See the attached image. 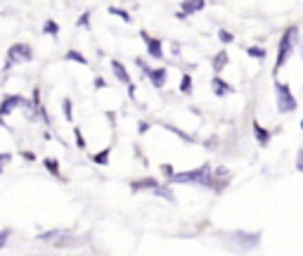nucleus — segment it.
Masks as SVG:
<instances>
[{
    "mask_svg": "<svg viewBox=\"0 0 303 256\" xmlns=\"http://www.w3.org/2000/svg\"><path fill=\"white\" fill-rule=\"evenodd\" d=\"M204 5H206V0H183L178 17H180V19H185V17H190V14L201 12V10H204Z\"/></svg>",
    "mask_w": 303,
    "mask_h": 256,
    "instance_id": "9",
    "label": "nucleus"
},
{
    "mask_svg": "<svg viewBox=\"0 0 303 256\" xmlns=\"http://www.w3.org/2000/svg\"><path fill=\"white\" fill-rule=\"evenodd\" d=\"M31 59H33L31 45H27V43H14V45H10V50H7V64H5V71L12 67V64H24V62H31Z\"/></svg>",
    "mask_w": 303,
    "mask_h": 256,
    "instance_id": "4",
    "label": "nucleus"
},
{
    "mask_svg": "<svg viewBox=\"0 0 303 256\" xmlns=\"http://www.w3.org/2000/svg\"><path fill=\"white\" fill-rule=\"evenodd\" d=\"M79 27H85V28L90 27V14H88V12L79 17Z\"/></svg>",
    "mask_w": 303,
    "mask_h": 256,
    "instance_id": "27",
    "label": "nucleus"
},
{
    "mask_svg": "<svg viewBox=\"0 0 303 256\" xmlns=\"http://www.w3.org/2000/svg\"><path fill=\"white\" fill-rule=\"evenodd\" d=\"M301 128H303V121H301Z\"/></svg>",
    "mask_w": 303,
    "mask_h": 256,
    "instance_id": "35",
    "label": "nucleus"
},
{
    "mask_svg": "<svg viewBox=\"0 0 303 256\" xmlns=\"http://www.w3.org/2000/svg\"><path fill=\"white\" fill-rule=\"evenodd\" d=\"M168 183L173 185H204V188H213V175H211V166L204 164L199 169L192 171H180V173H173L168 178Z\"/></svg>",
    "mask_w": 303,
    "mask_h": 256,
    "instance_id": "1",
    "label": "nucleus"
},
{
    "mask_svg": "<svg viewBox=\"0 0 303 256\" xmlns=\"http://www.w3.org/2000/svg\"><path fill=\"white\" fill-rule=\"evenodd\" d=\"M109 154H111V149L105 147V149H100V152H95L90 159L97 164V166H107V164H109Z\"/></svg>",
    "mask_w": 303,
    "mask_h": 256,
    "instance_id": "16",
    "label": "nucleus"
},
{
    "mask_svg": "<svg viewBox=\"0 0 303 256\" xmlns=\"http://www.w3.org/2000/svg\"><path fill=\"white\" fill-rule=\"evenodd\" d=\"M109 12L114 14V17H119V19H123L126 24H131V14L126 12V10H119V7H109Z\"/></svg>",
    "mask_w": 303,
    "mask_h": 256,
    "instance_id": "23",
    "label": "nucleus"
},
{
    "mask_svg": "<svg viewBox=\"0 0 303 256\" xmlns=\"http://www.w3.org/2000/svg\"><path fill=\"white\" fill-rule=\"evenodd\" d=\"M232 242H235V247H237L239 252H249V249H256L258 247V240H261V235L258 232H230L227 235Z\"/></svg>",
    "mask_w": 303,
    "mask_h": 256,
    "instance_id": "5",
    "label": "nucleus"
},
{
    "mask_svg": "<svg viewBox=\"0 0 303 256\" xmlns=\"http://www.w3.org/2000/svg\"><path fill=\"white\" fill-rule=\"evenodd\" d=\"M159 185L157 178H140V180H133L131 190L133 192H140V190H154Z\"/></svg>",
    "mask_w": 303,
    "mask_h": 256,
    "instance_id": "13",
    "label": "nucleus"
},
{
    "mask_svg": "<svg viewBox=\"0 0 303 256\" xmlns=\"http://www.w3.org/2000/svg\"><path fill=\"white\" fill-rule=\"evenodd\" d=\"M161 171H164V173L168 175V178H171V175L175 173V171H173V166H171V164H164V166H161Z\"/></svg>",
    "mask_w": 303,
    "mask_h": 256,
    "instance_id": "29",
    "label": "nucleus"
},
{
    "mask_svg": "<svg viewBox=\"0 0 303 256\" xmlns=\"http://www.w3.org/2000/svg\"><path fill=\"white\" fill-rule=\"evenodd\" d=\"M211 90H213V95H218V97H225V95L232 93L235 88H232V85H230L227 81H223V79H220V76L216 74V76L211 79Z\"/></svg>",
    "mask_w": 303,
    "mask_h": 256,
    "instance_id": "10",
    "label": "nucleus"
},
{
    "mask_svg": "<svg viewBox=\"0 0 303 256\" xmlns=\"http://www.w3.org/2000/svg\"><path fill=\"white\" fill-rule=\"evenodd\" d=\"M62 114H64L66 121H71V119H74V112H71V100H69V97H64V100H62Z\"/></svg>",
    "mask_w": 303,
    "mask_h": 256,
    "instance_id": "22",
    "label": "nucleus"
},
{
    "mask_svg": "<svg viewBox=\"0 0 303 256\" xmlns=\"http://www.w3.org/2000/svg\"><path fill=\"white\" fill-rule=\"evenodd\" d=\"M17 107H27L28 109L31 105H28V100H24L22 95H10V97H5V100L0 102V121H2L7 114H12Z\"/></svg>",
    "mask_w": 303,
    "mask_h": 256,
    "instance_id": "6",
    "label": "nucleus"
},
{
    "mask_svg": "<svg viewBox=\"0 0 303 256\" xmlns=\"http://www.w3.org/2000/svg\"><path fill=\"white\" fill-rule=\"evenodd\" d=\"M111 69H114V76H116L121 83H126V85H128V93L135 95V85H133V81H131V74L126 71V67L121 64L119 59H111Z\"/></svg>",
    "mask_w": 303,
    "mask_h": 256,
    "instance_id": "8",
    "label": "nucleus"
},
{
    "mask_svg": "<svg viewBox=\"0 0 303 256\" xmlns=\"http://www.w3.org/2000/svg\"><path fill=\"white\" fill-rule=\"evenodd\" d=\"M164 128H168V131H171V133H175V135H180V138H183L185 142H192V140H194V138H192V135H187V133H183V131H180V128H175V126H168V123H166V126H164Z\"/></svg>",
    "mask_w": 303,
    "mask_h": 256,
    "instance_id": "24",
    "label": "nucleus"
},
{
    "mask_svg": "<svg viewBox=\"0 0 303 256\" xmlns=\"http://www.w3.org/2000/svg\"><path fill=\"white\" fill-rule=\"evenodd\" d=\"M275 102H277V109H279L282 114L296 112V107H299V102H296V97L291 93V88L282 81H275Z\"/></svg>",
    "mask_w": 303,
    "mask_h": 256,
    "instance_id": "3",
    "label": "nucleus"
},
{
    "mask_svg": "<svg viewBox=\"0 0 303 256\" xmlns=\"http://www.w3.org/2000/svg\"><path fill=\"white\" fill-rule=\"evenodd\" d=\"M296 169H299V171L303 173V149L299 152V159H296Z\"/></svg>",
    "mask_w": 303,
    "mask_h": 256,
    "instance_id": "31",
    "label": "nucleus"
},
{
    "mask_svg": "<svg viewBox=\"0 0 303 256\" xmlns=\"http://www.w3.org/2000/svg\"><path fill=\"white\" fill-rule=\"evenodd\" d=\"M43 166H45V169H48V171H50L55 178H62V173H59V162H57L55 157H45Z\"/></svg>",
    "mask_w": 303,
    "mask_h": 256,
    "instance_id": "18",
    "label": "nucleus"
},
{
    "mask_svg": "<svg viewBox=\"0 0 303 256\" xmlns=\"http://www.w3.org/2000/svg\"><path fill=\"white\" fill-rule=\"evenodd\" d=\"M147 76H149V81H152L154 88H164V85H166V79H168V71L164 67H159V69H152Z\"/></svg>",
    "mask_w": 303,
    "mask_h": 256,
    "instance_id": "11",
    "label": "nucleus"
},
{
    "mask_svg": "<svg viewBox=\"0 0 303 256\" xmlns=\"http://www.w3.org/2000/svg\"><path fill=\"white\" fill-rule=\"evenodd\" d=\"M253 135H256V140H258V145H261V147H268V142H270V138H273V133H270V131H265L258 121H253Z\"/></svg>",
    "mask_w": 303,
    "mask_h": 256,
    "instance_id": "12",
    "label": "nucleus"
},
{
    "mask_svg": "<svg viewBox=\"0 0 303 256\" xmlns=\"http://www.w3.org/2000/svg\"><path fill=\"white\" fill-rule=\"evenodd\" d=\"M22 157H24L27 162H33V152H22Z\"/></svg>",
    "mask_w": 303,
    "mask_h": 256,
    "instance_id": "32",
    "label": "nucleus"
},
{
    "mask_svg": "<svg viewBox=\"0 0 303 256\" xmlns=\"http://www.w3.org/2000/svg\"><path fill=\"white\" fill-rule=\"evenodd\" d=\"M296 33H299V28L296 27H289L284 33H282V41H279V48H277V59H275V74L279 69L287 64V59L291 57L294 53V43H296Z\"/></svg>",
    "mask_w": 303,
    "mask_h": 256,
    "instance_id": "2",
    "label": "nucleus"
},
{
    "mask_svg": "<svg viewBox=\"0 0 303 256\" xmlns=\"http://www.w3.org/2000/svg\"><path fill=\"white\" fill-rule=\"evenodd\" d=\"M152 192H154L157 197H161V199H166L168 204H175V195H173V190L168 188V185H161V183H159V185L152 190Z\"/></svg>",
    "mask_w": 303,
    "mask_h": 256,
    "instance_id": "14",
    "label": "nucleus"
},
{
    "mask_svg": "<svg viewBox=\"0 0 303 256\" xmlns=\"http://www.w3.org/2000/svg\"><path fill=\"white\" fill-rule=\"evenodd\" d=\"M7 235H10L7 230H0V249H2V247H5V242H7Z\"/></svg>",
    "mask_w": 303,
    "mask_h": 256,
    "instance_id": "30",
    "label": "nucleus"
},
{
    "mask_svg": "<svg viewBox=\"0 0 303 256\" xmlns=\"http://www.w3.org/2000/svg\"><path fill=\"white\" fill-rule=\"evenodd\" d=\"M74 135H76V145H79V149H85V140H83L81 128H74Z\"/></svg>",
    "mask_w": 303,
    "mask_h": 256,
    "instance_id": "26",
    "label": "nucleus"
},
{
    "mask_svg": "<svg viewBox=\"0 0 303 256\" xmlns=\"http://www.w3.org/2000/svg\"><path fill=\"white\" fill-rule=\"evenodd\" d=\"M227 62H230L227 53H225V50H220V53H218L216 57H213V71H216V74L220 76V71H223V69L227 67Z\"/></svg>",
    "mask_w": 303,
    "mask_h": 256,
    "instance_id": "15",
    "label": "nucleus"
},
{
    "mask_svg": "<svg viewBox=\"0 0 303 256\" xmlns=\"http://www.w3.org/2000/svg\"><path fill=\"white\" fill-rule=\"evenodd\" d=\"M138 128H140V133H147V131H149V123H142V121H140V126H138Z\"/></svg>",
    "mask_w": 303,
    "mask_h": 256,
    "instance_id": "34",
    "label": "nucleus"
},
{
    "mask_svg": "<svg viewBox=\"0 0 303 256\" xmlns=\"http://www.w3.org/2000/svg\"><path fill=\"white\" fill-rule=\"evenodd\" d=\"M218 38H220L223 43H232V41H235V36H232L230 31H225V28H223V31H218Z\"/></svg>",
    "mask_w": 303,
    "mask_h": 256,
    "instance_id": "25",
    "label": "nucleus"
},
{
    "mask_svg": "<svg viewBox=\"0 0 303 256\" xmlns=\"http://www.w3.org/2000/svg\"><path fill=\"white\" fill-rule=\"evenodd\" d=\"M7 162H12V154H10V152H0V166Z\"/></svg>",
    "mask_w": 303,
    "mask_h": 256,
    "instance_id": "28",
    "label": "nucleus"
},
{
    "mask_svg": "<svg viewBox=\"0 0 303 256\" xmlns=\"http://www.w3.org/2000/svg\"><path fill=\"white\" fill-rule=\"evenodd\" d=\"M105 79H95V88H105Z\"/></svg>",
    "mask_w": 303,
    "mask_h": 256,
    "instance_id": "33",
    "label": "nucleus"
},
{
    "mask_svg": "<svg viewBox=\"0 0 303 256\" xmlns=\"http://www.w3.org/2000/svg\"><path fill=\"white\" fill-rule=\"evenodd\" d=\"M66 62H76V64H81V67H88V59H85V55H81L79 50H69V53L64 55Z\"/></svg>",
    "mask_w": 303,
    "mask_h": 256,
    "instance_id": "17",
    "label": "nucleus"
},
{
    "mask_svg": "<svg viewBox=\"0 0 303 256\" xmlns=\"http://www.w3.org/2000/svg\"><path fill=\"white\" fill-rule=\"evenodd\" d=\"M180 93L185 95L192 93V76L190 74H183V79H180Z\"/></svg>",
    "mask_w": 303,
    "mask_h": 256,
    "instance_id": "19",
    "label": "nucleus"
},
{
    "mask_svg": "<svg viewBox=\"0 0 303 256\" xmlns=\"http://www.w3.org/2000/svg\"><path fill=\"white\" fill-rule=\"evenodd\" d=\"M140 38L145 41L147 45V53H149V57L152 59H161L164 57V43H161V38H154V36H149V33H140Z\"/></svg>",
    "mask_w": 303,
    "mask_h": 256,
    "instance_id": "7",
    "label": "nucleus"
},
{
    "mask_svg": "<svg viewBox=\"0 0 303 256\" xmlns=\"http://www.w3.org/2000/svg\"><path fill=\"white\" fill-rule=\"evenodd\" d=\"M43 31H45V33H50L53 38H57V33H59V27H57V22H53V19H48V22L43 24Z\"/></svg>",
    "mask_w": 303,
    "mask_h": 256,
    "instance_id": "21",
    "label": "nucleus"
},
{
    "mask_svg": "<svg viewBox=\"0 0 303 256\" xmlns=\"http://www.w3.org/2000/svg\"><path fill=\"white\" fill-rule=\"evenodd\" d=\"M247 55L253 57V59H265V50L258 48V45H249V48H247Z\"/></svg>",
    "mask_w": 303,
    "mask_h": 256,
    "instance_id": "20",
    "label": "nucleus"
}]
</instances>
